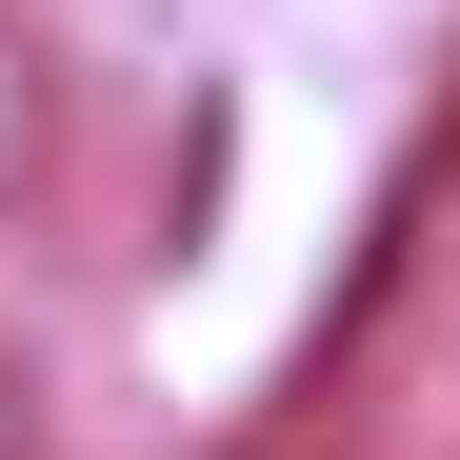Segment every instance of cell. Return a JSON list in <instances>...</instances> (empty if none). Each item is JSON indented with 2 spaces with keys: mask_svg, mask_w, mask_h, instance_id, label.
<instances>
[{
  "mask_svg": "<svg viewBox=\"0 0 460 460\" xmlns=\"http://www.w3.org/2000/svg\"><path fill=\"white\" fill-rule=\"evenodd\" d=\"M40 181H60V60H40L21 21H0V220H21Z\"/></svg>",
  "mask_w": 460,
  "mask_h": 460,
  "instance_id": "obj_1",
  "label": "cell"
},
{
  "mask_svg": "<svg viewBox=\"0 0 460 460\" xmlns=\"http://www.w3.org/2000/svg\"><path fill=\"white\" fill-rule=\"evenodd\" d=\"M0 460H60V420H40V360H0Z\"/></svg>",
  "mask_w": 460,
  "mask_h": 460,
  "instance_id": "obj_2",
  "label": "cell"
},
{
  "mask_svg": "<svg viewBox=\"0 0 460 460\" xmlns=\"http://www.w3.org/2000/svg\"><path fill=\"white\" fill-rule=\"evenodd\" d=\"M220 460H321V401H300V420H261V440H220Z\"/></svg>",
  "mask_w": 460,
  "mask_h": 460,
  "instance_id": "obj_3",
  "label": "cell"
}]
</instances>
